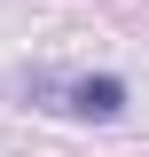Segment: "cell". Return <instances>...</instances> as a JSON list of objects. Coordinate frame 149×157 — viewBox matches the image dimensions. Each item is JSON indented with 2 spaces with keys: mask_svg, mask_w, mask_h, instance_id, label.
<instances>
[{
  "mask_svg": "<svg viewBox=\"0 0 149 157\" xmlns=\"http://www.w3.org/2000/svg\"><path fill=\"white\" fill-rule=\"evenodd\" d=\"M71 110H86V118H118V110H126V78H78V86H71Z\"/></svg>",
  "mask_w": 149,
  "mask_h": 157,
  "instance_id": "6da1fadb",
  "label": "cell"
}]
</instances>
